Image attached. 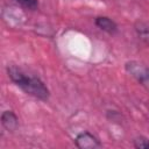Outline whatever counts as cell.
Returning <instances> with one entry per match:
<instances>
[{
  "mask_svg": "<svg viewBox=\"0 0 149 149\" xmlns=\"http://www.w3.org/2000/svg\"><path fill=\"white\" fill-rule=\"evenodd\" d=\"M1 125L8 132H14L19 127V118L13 111H5L1 114Z\"/></svg>",
  "mask_w": 149,
  "mask_h": 149,
  "instance_id": "obj_4",
  "label": "cell"
},
{
  "mask_svg": "<svg viewBox=\"0 0 149 149\" xmlns=\"http://www.w3.org/2000/svg\"><path fill=\"white\" fill-rule=\"evenodd\" d=\"M7 73H8V77L10 78V80L17 87H20L26 94L31 95V97L43 100V101L48 100V98L50 95L49 90L38 77L27 74L24 71H22L20 68H17L15 65L8 66Z\"/></svg>",
  "mask_w": 149,
  "mask_h": 149,
  "instance_id": "obj_1",
  "label": "cell"
},
{
  "mask_svg": "<svg viewBox=\"0 0 149 149\" xmlns=\"http://www.w3.org/2000/svg\"><path fill=\"white\" fill-rule=\"evenodd\" d=\"M19 5H21L22 7L27 8V9H36L38 6V0H15Z\"/></svg>",
  "mask_w": 149,
  "mask_h": 149,
  "instance_id": "obj_6",
  "label": "cell"
},
{
  "mask_svg": "<svg viewBox=\"0 0 149 149\" xmlns=\"http://www.w3.org/2000/svg\"><path fill=\"white\" fill-rule=\"evenodd\" d=\"M133 144L136 149H149V139L146 136H137L133 140Z\"/></svg>",
  "mask_w": 149,
  "mask_h": 149,
  "instance_id": "obj_5",
  "label": "cell"
},
{
  "mask_svg": "<svg viewBox=\"0 0 149 149\" xmlns=\"http://www.w3.org/2000/svg\"><path fill=\"white\" fill-rule=\"evenodd\" d=\"M74 144L79 149H95L100 148V141L90 132H81L74 139Z\"/></svg>",
  "mask_w": 149,
  "mask_h": 149,
  "instance_id": "obj_2",
  "label": "cell"
},
{
  "mask_svg": "<svg viewBox=\"0 0 149 149\" xmlns=\"http://www.w3.org/2000/svg\"><path fill=\"white\" fill-rule=\"evenodd\" d=\"M94 23L99 29H101L107 34L113 35L118 31V24L115 23V21H113L108 16H97L94 20Z\"/></svg>",
  "mask_w": 149,
  "mask_h": 149,
  "instance_id": "obj_3",
  "label": "cell"
}]
</instances>
